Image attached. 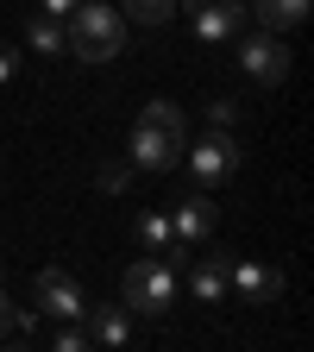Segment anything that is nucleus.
Wrapping results in <instances>:
<instances>
[{
  "label": "nucleus",
  "mask_w": 314,
  "mask_h": 352,
  "mask_svg": "<svg viewBox=\"0 0 314 352\" xmlns=\"http://www.w3.org/2000/svg\"><path fill=\"white\" fill-rule=\"evenodd\" d=\"M183 145H189V120H183V107H176V101H145L139 126H132V151H126V164L164 176V170L183 164Z\"/></svg>",
  "instance_id": "1"
},
{
  "label": "nucleus",
  "mask_w": 314,
  "mask_h": 352,
  "mask_svg": "<svg viewBox=\"0 0 314 352\" xmlns=\"http://www.w3.org/2000/svg\"><path fill=\"white\" fill-rule=\"evenodd\" d=\"M63 51H76L82 63H107V57H120L126 51V19H120V7H107V0H82V7L63 19Z\"/></svg>",
  "instance_id": "2"
},
{
  "label": "nucleus",
  "mask_w": 314,
  "mask_h": 352,
  "mask_svg": "<svg viewBox=\"0 0 314 352\" xmlns=\"http://www.w3.org/2000/svg\"><path fill=\"white\" fill-rule=\"evenodd\" d=\"M170 302H176V264L170 258H132L126 264V308L164 315Z\"/></svg>",
  "instance_id": "3"
},
{
  "label": "nucleus",
  "mask_w": 314,
  "mask_h": 352,
  "mask_svg": "<svg viewBox=\"0 0 314 352\" xmlns=\"http://www.w3.org/2000/svg\"><path fill=\"white\" fill-rule=\"evenodd\" d=\"M183 164H189V176H195V189L214 195V189L239 170V145L227 139V132H201V139L183 145Z\"/></svg>",
  "instance_id": "4"
},
{
  "label": "nucleus",
  "mask_w": 314,
  "mask_h": 352,
  "mask_svg": "<svg viewBox=\"0 0 314 352\" xmlns=\"http://www.w3.org/2000/svg\"><path fill=\"white\" fill-rule=\"evenodd\" d=\"M233 51H239V69L264 88H277L289 76V51H283V38L277 32H251V38H233Z\"/></svg>",
  "instance_id": "5"
},
{
  "label": "nucleus",
  "mask_w": 314,
  "mask_h": 352,
  "mask_svg": "<svg viewBox=\"0 0 314 352\" xmlns=\"http://www.w3.org/2000/svg\"><path fill=\"white\" fill-rule=\"evenodd\" d=\"M32 302L44 308V315H57L63 327H76V321L88 315V296H82V283H76L69 271H38V283H32Z\"/></svg>",
  "instance_id": "6"
},
{
  "label": "nucleus",
  "mask_w": 314,
  "mask_h": 352,
  "mask_svg": "<svg viewBox=\"0 0 314 352\" xmlns=\"http://www.w3.org/2000/svg\"><path fill=\"white\" fill-rule=\"evenodd\" d=\"M214 220H220V208H214V195H201V189H189L183 201L170 208V233H176V245H208L214 239Z\"/></svg>",
  "instance_id": "7"
},
{
  "label": "nucleus",
  "mask_w": 314,
  "mask_h": 352,
  "mask_svg": "<svg viewBox=\"0 0 314 352\" xmlns=\"http://www.w3.org/2000/svg\"><path fill=\"white\" fill-rule=\"evenodd\" d=\"M88 340L101 352H126L132 346V308L126 302H88Z\"/></svg>",
  "instance_id": "8"
},
{
  "label": "nucleus",
  "mask_w": 314,
  "mask_h": 352,
  "mask_svg": "<svg viewBox=\"0 0 314 352\" xmlns=\"http://www.w3.org/2000/svg\"><path fill=\"white\" fill-rule=\"evenodd\" d=\"M227 289H233L239 302H271V296L283 289V277L271 271V264H258V258H233V264H227Z\"/></svg>",
  "instance_id": "9"
},
{
  "label": "nucleus",
  "mask_w": 314,
  "mask_h": 352,
  "mask_svg": "<svg viewBox=\"0 0 314 352\" xmlns=\"http://www.w3.org/2000/svg\"><path fill=\"white\" fill-rule=\"evenodd\" d=\"M189 296L195 302H227V252H201L189 264Z\"/></svg>",
  "instance_id": "10"
},
{
  "label": "nucleus",
  "mask_w": 314,
  "mask_h": 352,
  "mask_svg": "<svg viewBox=\"0 0 314 352\" xmlns=\"http://www.w3.org/2000/svg\"><path fill=\"white\" fill-rule=\"evenodd\" d=\"M189 25H195L201 44H233L239 25H245V13H227V7H189Z\"/></svg>",
  "instance_id": "11"
},
{
  "label": "nucleus",
  "mask_w": 314,
  "mask_h": 352,
  "mask_svg": "<svg viewBox=\"0 0 314 352\" xmlns=\"http://www.w3.org/2000/svg\"><path fill=\"white\" fill-rule=\"evenodd\" d=\"M251 13L264 19V32H289L308 19V0H251Z\"/></svg>",
  "instance_id": "12"
},
{
  "label": "nucleus",
  "mask_w": 314,
  "mask_h": 352,
  "mask_svg": "<svg viewBox=\"0 0 314 352\" xmlns=\"http://www.w3.org/2000/svg\"><path fill=\"white\" fill-rule=\"evenodd\" d=\"M139 245H145V258H164V252L176 245V233H170V214H164V208L139 214Z\"/></svg>",
  "instance_id": "13"
},
{
  "label": "nucleus",
  "mask_w": 314,
  "mask_h": 352,
  "mask_svg": "<svg viewBox=\"0 0 314 352\" xmlns=\"http://www.w3.org/2000/svg\"><path fill=\"white\" fill-rule=\"evenodd\" d=\"M25 38H32V51H44V57H63V19H44V13H32V25H25Z\"/></svg>",
  "instance_id": "14"
},
{
  "label": "nucleus",
  "mask_w": 314,
  "mask_h": 352,
  "mask_svg": "<svg viewBox=\"0 0 314 352\" xmlns=\"http://www.w3.org/2000/svg\"><path fill=\"white\" fill-rule=\"evenodd\" d=\"M176 7H183V0H126V13L139 19V25H164V19H176Z\"/></svg>",
  "instance_id": "15"
},
{
  "label": "nucleus",
  "mask_w": 314,
  "mask_h": 352,
  "mask_svg": "<svg viewBox=\"0 0 314 352\" xmlns=\"http://www.w3.org/2000/svg\"><path fill=\"white\" fill-rule=\"evenodd\" d=\"M233 120H239V101H233V95H220V101H208V132H227Z\"/></svg>",
  "instance_id": "16"
},
{
  "label": "nucleus",
  "mask_w": 314,
  "mask_h": 352,
  "mask_svg": "<svg viewBox=\"0 0 314 352\" xmlns=\"http://www.w3.org/2000/svg\"><path fill=\"white\" fill-rule=\"evenodd\" d=\"M51 352H95V340H88L82 327H63V333L51 340Z\"/></svg>",
  "instance_id": "17"
},
{
  "label": "nucleus",
  "mask_w": 314,
  "mask_h": 352,
  "mask_svg": "<svg viewBox=\"0 0 314 352\" xmlns=\"http://www.w3.org/2000/svg\"><path fill=\"white\" fill-rule=\"evenodd\" d=\"M132 183V164H101V189H126Z\"/></svg>",
  "instance_id": "18"
},
{
  "label": "nucleus",
  "mask_w": 314,
  "mask_h": 352,
  "mask_svg": "<svg viewBox=\"0 0 314 352\" xmlns=\"http://www.w3.org/2000/svg\"><path fill=\"white\" fill-rule=\"evenodd\" d=\"M76 7H82V0H38V13H44V19H69Z\"/></svg>",
  "instance_id": "19"
},
{
  "label": "nucleus",
  "mask_w": 314,
  "mask_h": 352,
  "mask_svg": "<svg viewBox=\"0 0 314 352\" xmlns=\"http://www.w3.org/2000/svg\"><path fill=\"white\" fill-rule=\"evenodd\" d=\"M19 76V51H13V44H0V88H7Z\"/></svg>",
  "instance_id": "20"
},
{
  "label": "nucleus",
  "mask_w": 314,
  "mask_h": 352,
  "mask_svg": "<svg viewBox=\"0 0 314 352\" xmlns=\"http://www.w3.org/2000/svg\"><path fill=\"white\" fill-rule=\"evenodd\" d=\"M13 327L32 340V327H38V308H25V302H13Z\"/></svg>",
  "instance_id": "21"
},
{
  "label": "nucleus",
  "mask_w": 314,
  "mask_h": 352,
  "mask_svg": "<svg viewBox=\"0 0 314 352\" xmlns=\"http://www.w3.org/2000/svg\"><path fill=\"white\" fill-rule=\"evenodd\" d=\"M183 7H227V13H245V0H183Z\"/></svg>",
  "instance_id": "22"
},
{
  "label": "nucleus",
  "mask_w": 314,
  "mask_h": 352,
  "mask_svg": "<svg viewBox=\"0 0 314 352\" xmlns=\"http://www.w3.org/2000/svg\"><path fill=\"white\" fill-rule=\"evenodd\" d=\"M13 327V302H7V289H0V333Z\"/></svg>",
  "instance_id": "23"
},
{
  "label": "nucleus",
  "mask_w": 314,
  "mask_h": 352,
  "mask_svg": "<svg viewBox=\"0 0 314 352\" xmlns=\"http://www.w3.org/2000/svg\"><path fill=\"white\" fill-rule=\"evenodd\" d=\"M0 352H32V346H25V340H19V346H0Z\"/></svg>",
  "instance_id": "24"
},
{
  "label": "nucleus",
  "mask_w": 314,
  "mask_h": 352,
  "mask_svg": "<svg viewBox=\"0 0 314 352\" xmlns=\"http://www.w3.org/2000/svg\"><path fill=\"white\" fill-rule=\"evenodd\" d=\"M0 271H7V264H0Z\"/></svg>",
  "instance_id": "25"
}]
</instances>
